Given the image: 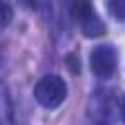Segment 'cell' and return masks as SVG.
Wrapping results in <instances>:
<instances>
[{"label": "cell", "instance_id": "ba28073f", "mask_svg": "<svg viewBox=\"0 0 125 125\" xmlns=\"http://www.w3.org/2000/svg\"><path fill=\"white\" fill-rule=\"evenodd\" d=\"M121 113H123V117H125V98L121 100Z\"/></svg>", "mask_w": 125, "mask_h": 125}, {"label": "cell", "instance_id": "6da1fadb", "mask_svg": "<svg viewBox=\"0 0 125 125\" xmlns=\"http://www.w3.org/2000/svg\"><path fill=\"white\" fill-rule=\"evenodd\" d=\"M66 94H68V86L59 74H45L33 88V96L37 104L47 109L59 107L66 100Z\"/></svg>", "mask_w": 125, "mask_h": 125}, {"label": "cell", "instance_id": "5b68a950", "mask_svg": "<svg viewBox=\"0 0 125 125\" xmlns=\"http://www.w3.org/2000/svg\"><path fill=\"white\" fill-rule=\"evenodd\" d=\"M12 16H14V10H12L10 0H0V29H4L6 25H10Z\"/></svg>", "mask_w": 125, "mask_h": 125}, {"label": "cell", "instance_id": "7a4b0ae2", "mask_svg": "<svg viewBox=\"0 0 125 125\" xmlns=\"http://www.w3.org/2000/svg\"><path fill=\"white\" fill-rule=\"evenodd\" d=\"M72 16L76 23L80 25V31L86 37H100L105 33V23L90 4V0H74L72 4Z\"/></svg>", "mask_w": 125, "mask_h": 125}, {"label": "cell", "instance_id": "8992f818", "mask_svg": "<svg viewBox=\"0 0 125 125\" xmlns=\"http://www.w3.org/2000/svg\"><path fill=\"white\" fill-rule=\"evenodd\" d=\"M6 123H10V102L6 92L0 88V125H6Z\"/></svg>", "mask_w": 125, "mask_h": 125}, {"label": "cell", "instance_id": "3957f363", "mask_svg": "<svg viewBox=\"0 0 125 125\" xmlns=\"http://www.w3.org/2000/svg\"><path fill=\"white\" fill-rule=\"evenodd\" d=\"M117 51L113 45H98L90 51V70L98 76V78H111L117 70Z\"/></svg>", "mask_w": 125, "mask_h": 125}, {"label": "cell", "instance_id": "277c9868", "mask_svg": "<svg viewBox=\"0 0 125 125\" xmlns=\"http://www.w3.org/2000/svg\"><path fill=\"white\" fill-rule=\"evenodd\" d=\"M105 8L115 21H125V0H107Z\"/></svg>", "mask_w": 125, "mask_h": 125}, {"label": "cell", "instance_id": "52a82bcc", "mask_svg": "<svg viewBox=\"0 0 125 125\" xmlns=\"http://www.w3.org/2000/svg\"><path fill=\"white\" fill-rule=\"evenodd\" d=\"M21 4H25V6L31 8V10H37V8L43 4V0H21Z\"/></svg>", "mask_w": 125, "mask_h": 125}]
</instances>
